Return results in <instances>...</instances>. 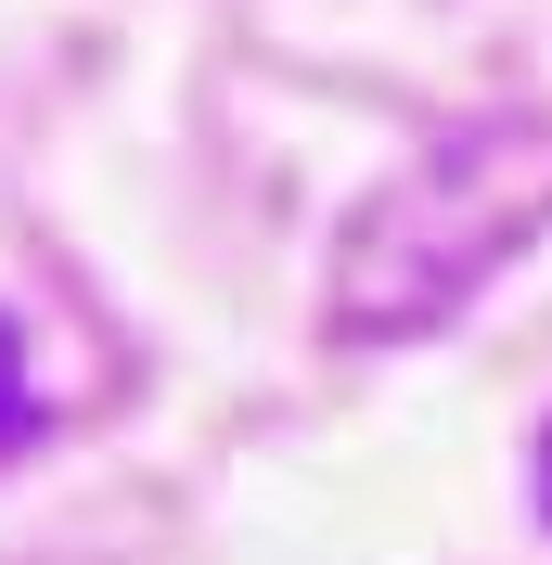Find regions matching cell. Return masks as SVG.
<instances>
[{
	"label": "cell",
	"instance_id": "cell-2",
	"mask_svg": "<svg viewBox=\"0 0 552 565\" xmlns=\"http://www.w3.org/2000/svg\"><path fill=\"white\" fill-rule=\"evenodd\" d=\"M26 424V386H13V334H0V437Z\"/></svg>",
	"mask_w": 552,
	"mask_h": 565
},
{
	"label": "cell",
	"instance_id": "cell-3",
	"mask_svg": "<svg viewBox=\"0 0 552 565\" xmlns=\"http://www.w3.org/2000/svg\"><path fill=\"white\" fill-rule=\"evenodd\" d=\"M540 514H552V437H540Z\"/></svg>",
	"mask_w": 552,
	"mask_h": 565
},
{
	"label": "cell",
	"instance_id": "cell-1",
	"mask_svg": "<svg viewBox=\"0 0 552 565\" xmlns=\"http://www.w3.org/2000/svg\"><path fill=\"white\" fill-rule=\"evenodd\" d=\"M552 218V129L540 116H501V129H463L437 141L424 168H399L360 206L335 257V321L347 334H424L476 296L501 257Z\"/></svg>",
	"mask_w": 552,
	"mask_h": 565
}]
</instances>
